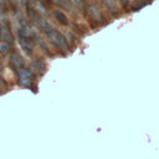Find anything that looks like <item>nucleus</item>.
I'll return each instance as SVG.
<instances>
[{"label": "nucleus", "mask_w": 159, "mask_h": 159, "mask_svg": "<svg viewBox=\"0 0 159 159\" xmlns=\"http://www.w3.org/2000/svg\"><path fill=\"white\" fill-rule=\"evenodd\" d=\"M31 37L27 32V30H25V27H20L19 29V32H17V41H19V45L21 46L22 51L26 53V55H30L32 52V45H31Z\"/></svg>", "instance_id": "obj_1"}, {"label": "nucleus", "mask_w": 159, "mask_h": 159, "mask_svg": "<svg viewBox=\"0 0 159 159\" xmlns=\"http://www.w3.org/2000/svg\"><path fill=\"white\" fill-rule=\"evenodd\" d=\"M17 78H19V83L24 87H30L34 82V75L30 72V70L25 67L17 70Z\"/></svg>", "instance_id": "obj_2"}, {"label": "nucleus", "mask_w": 159, "mask_h": 159, "mask_svg": "<svg viewBox=\"0 0 159 159\" xmlns=\"http://www.w3.org/2000/svg\"><path fill=\"white\" fill-rule=\"evenodd\" d=\"M10 63H11L12 67L16 68V70L25 67V62H24L22 57L20 56V53H17V52L11 53V56H10Z\"/></svg>", "instance_id": "obj_3"}, {"label": "nucleus", "mask_w": 159, "mask_h": 159, "mask_svg": "<svg viewBox=\"0 0 159 159\" xmlns=\"http://www.w3.org/2000/svg\"><path fill=\"white\" fill-rule=\"evenodd\" d=\"M0 34H1V39L4 40V42L9 43V41L11 42V34H10V30L6 25H2L1 29H0Z\"/></svg>", "instance_id": "obj_4"}, {"label": "nucleus", "mask_w": 159, "mask_h": 159, "mask_svg": "<svg viewBox=\"0 0 159 159\" xmlns=\"http://www.w3.org/2000/svg\"><path fill=\"white\" fill-rule=\"evenodd\" d=\"M88 9H89L88 11H89V14L92 15V17H94V19H101V12H99V10H98V7H97L96 5L91 4Z\"/></svg>", "instance_id": "obj_5"}, {"label": "nucleus", "mask_w": 159, "mask_h": 159, "mask_svg": "<svg viewBox=\"0 0 159 159\" xmlns=\"http://www.w3.org/2000/svg\"><path fill=\"white\" fill-rule=\"evenodd\" d=\"M7 48H9V43H6V42H0V52H6L7 51Z\"/></svg>", "instance_id": "obj_6"}, {"label": "nucleus", "mask_w": 159, "mask_h": 159, "mask_svg": "<svg viewBox=\"0 0 159 159\" xmlns=\"http://www.w3.org/2000/svg\"><path fill=\"white\" fill-rule=\"evenodd\" d=\"M56 17L58 19V21H61V22L66 24V17H65V15H63L62 12H56Z\"/></svg>", "instance_id": "obj_7"}, {"label": "nucleus", "mask_w": 159, "mask_h": 159, "mask_svg": "<svg viewBox=\"0 0 159 159\" xmlns=\"http://www.w3.org/2000/svg\"><path fill=\"white\" fill-rule=\"evenodd\" d=\"M103 1L106 2V5L108 7H111V9H114L116 7V1L114 0H103Z\"/></svg>", "instance_id": "obj_8"}, {"label": "nucleus", "mask_w": 159, "mask_h": 159, "mask_svg": "<svg viewBox=\"0 0 159 159\" xmlns=\"http://www.w3.org/2000/svg\"><path fill=\"white\" fill-rule=\"evenodd\" d=\"M12 1L16 2V4H20V2H21V0H12Z\"/></svg>", "instance_id": "obj_9"}, {"label": "nucleus", "mask_w": 159, "mask_h": 159, "mask_svg": "<svg viewBox=\"0 0 159 159\" xmlns=\"http://www.w3.org/2000/svg\"><path fill=\"white\" fill-rule=\"evenodd\" d=\"M128 1H129V0H122V2H123V4H127Z\"/></svg>", "instance_id": "obj_10"}]
</instances>
